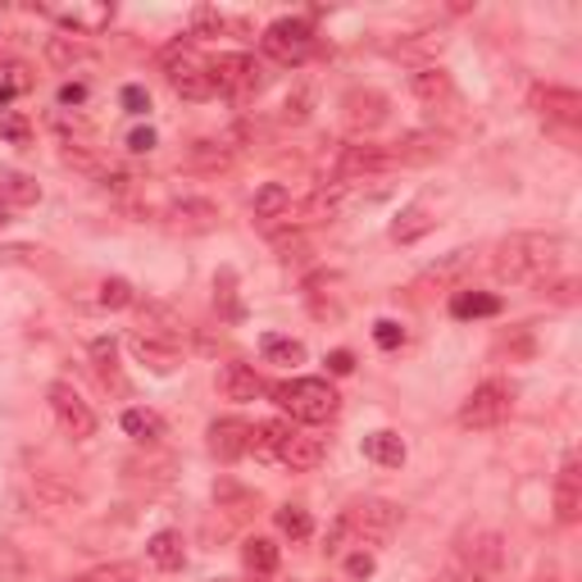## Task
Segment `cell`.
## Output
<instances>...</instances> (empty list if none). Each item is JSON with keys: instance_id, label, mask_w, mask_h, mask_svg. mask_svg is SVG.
<instances>
[{"instance_id": "36", "label": "cell", "mask_w": 582, "mask_h": 582, "mask_svg": "<svg viewBox=\"0 0 582 582\" xmlns=\"http://www.w3.org/2000/svg\"><path fill=\"white\" fill-rule=\"evenodd\" d=\"M214 305H219V315L228 319V323H237L241 315V300H237V273L232 269H219V278H214Z\"/></svg>"}, {"instance_id": "5", "label": "cell", "mask_w": 582, "mask_h": 582, "mask_svg": "<svg viewBox=\"0 0 582 582\" xmlns=\"http://www.w3.org/2000/svg\"><path fill=\"white\" fill-rule=\"evenodd\" d=\"M342 528H346V537H355L360 546H364V541H369V546H383V541L396 537V528H401V505L378 501V497L355 501V505L342 514Z\"/></svg>"}, {"instance_id": "39", "label": "cell", "mask_w": 582, "mask_h": 582, "mask_svg": "<svg viewBox=\"0 0 582 582\" xmlns=\"http://www.w3.org/2000/svg\"><path fill=\"white\" fill-rule=\"evenodd\" d=\"M27 91H33V78H27L23 65H0V110H10Z\"/></svg>"}, {"instance_id": "44", "label": "cell", "mask_w": 582, "mask_h": 582, "mask_svg": "<svg viewBox=\"0 0 582 582\" xmlns=\"http://www.w3.org/2000/svg\"><path fill=\"white\" fill-rule=\"evenodd\" d=\"M374 342H378L383 351H396V346L406 342V328L396 323V319H378V323H374Z\"/></svg>"}, {"instance_id": "50", "label": "cell", "mask_w": 582, "mask_h": 582, "mask_svg": "<svg viewBox=\"0 0 582 582\" xmlns=\"http://www.w3.org/2000/svg\"><path fill=\"white\" fill-rule=\"evenodd\" d=\"M128 150H137V156H141V150H156V133H150V128H137V133L128 137Z\"/></svg>"}, {"instance_id": "21", "label": "cell", "mask_w": 582, "mask_h": 582, "mask_svg": "<svg viewBox=\"0 0 582 582\" xmlns=\"http://www.w3.org/2000/svg\"><path fill=\"white\" fill-rule=\"evenodd\" d=\"M410 91H414V101H423V105H446V101H455V82L437 65H419L410 73Z\"/></svg>"}, {"instance_id": "11", "label": "cell", "mask_w": 582, "mask_h": 582, "mask_svg": "<svg viewBox=\"0 0 582 582\" xmlns=\"http://www.w3.org/2000/svg\"><path fill=\"white\" fill-rule=\"evenodd\" d=\"M46 401H50V414H55V423L65 427V437H73V442L96 437V414H91V406L82 401V396H78L69 383H50Z\"/></svg>"}, {"instance_id": "12", "label": "cell", "mask_w": 582, "mask_h": 582, "mask_svg": "<svg viewBox=\"0 0 582 582\" xmlns=\"http://www.w3.org/2000/svg\"><path fill=\"white\" fill-rule=\"evenodd\" d=\"M219 219H224L219 205L205 201V196H182V201H173L164 209L169 232H182V237H205V232L219 228Z\"/></svg>"}, {"instance_id": "19", "label": "cell", "mask_w": 582, "mask_h": 582, "mask_svg": "<svg viewBox=\"0 0 582 582\" xmlns=\"http://www.w3.org/2000/svg\"><path fill=\"white\" fill-rule=\"evenodd\" d=\"M469 264H473V251H450V255H442L437 264H427V269L419 273L414 292H423V287H437V292H446V287H459V278H465V273H469Z\"/></svg>"}, {"instance_id": "7", "label": "cell", "mask_w": 582, "mask_h": 582, "mask_svg": "<svg viewBox=\"0 0 582 582\" xmlns=\"http://www.w3.org/2000/svg\"><path fill=\"white\" fill-rule=\"evenodd\" d=\"M209 82H214V96L247 101L251 91H260V87H264V69L255 65V55L232 50V55H219V59L209 65Z\"/></svg>"}, {"instance_id": "28", "label": "cell", "mask_w": 582, "mask_h": 582, "mask_svg": "<svg viewBox=\"0 0 582 582\" xmlns=\"http://www.w3.org/2000/svg\"><path fill=\"white\" fill-rule=\"evenodd\" d=\"M406 442L396 437V433H369L364 437V459H374L378 469H401L406 465Z\"/></svg>"}, {"instance_id": "45", "label": "cell", "mask_w": 582, "mask_h": 582, "mask_svg": "<svg viewBox=\"0 0 582 582\" xmlns=\"http://www.w3.org/2000/svg\"><path fill=\"white\" fill-rule=\"evenodd\" d=\"M283 114L292 118V124H300V118H305V114H310V91H305V87H300V91H296V96H287Z\"/></svg>"}, {"instance_id": "17", "label": "cell", "mask_w": 582, "mask_h": 582, "mask_svg": "<svg viewBox=\"0 0 582 582\" xmlns=\"http://www.w3.org/2000/svg\"><path fill=\"white\" fill-rule=\"evenodd\" d=\"M342 110H346V128H355V133H374L378 124H387V96L383 91H351V96L342 101Z\"/></svg>"}, {"instance_id": "24", "label": "cell", "mask_w": 582, "mask_h": 582, "mask_svg": "<svg viewBox=\"0 0 582 582\" xmlns=\"http://www.w3.org/2000/svg\"><path fill=\"white\" fill-rule=\"evenodd\" d=\"M146 560L156 564L160 573H178L182 564H187V541H182V533L164 528V533H156L146 541Z\"/></svg>"}, {"instance_id": "43", "label": "cell", "mask_w": 582, "mask_h": 582, "mask_svg": "<svg viewBox=\"0 0 582 582\" xmlns=\"http://www.w3.org/2000/svg\"><path fill=\"white\" fill-rule=\"evenodd\" d=\"M78 582H137V564H124V560H114V564H101V569H91L87 578Z\"/></svg>"}, {"instance_id": "31", "label": "cell", "mask_w": 582, "mask_h": 582, "mask_svg": "<svg viewBox=\"0 0 582 582\" xmlns=\"http://www.w3.org/2000/svg\"><path fill=\"white\" fill-rule=\"evenodd\" d=\"M450 315L455 319H492V315H501V300L492 292H465L459 287L450 296Z\"/></svg>"}, {"instance_id": "6", "label": "cell", "mask_w": 582, "mask_h": 582, "mask_svg": "<svg viewBox=\"0 0 582 582\" xmlns=\"http://www.w3.org/2000/svg\"><path fill=\"white\" fill-rule=\"evenodd\" d=\"M514 410V391L492 378V383H482L469 391V401L459 406V427H473V433H487V427H501Z\"/></svg>"}, {"instance_id": "48", "label": "cell", "mask_w": 582, "mask_h": 582, "mask_svg": "<svg viewBox=\"0 0 582 582\" xmlns=\"http://www.w3.org/2000/svg\"><path fill=\"white\" fill-rule=\"evenodd\" d=\"M82 101H87V87L82 82H65V87H59V105H65V110L69 105H82Z\"/></svg>"}, {"instance_id": "3", "label": "cell", "mask_w": 582, "mask_h": 582, "mask_svg": "<svg viewBox=\"0 0 582 582\" xmlns=\"http://www.w3.org/2000/svg\"><path fill=\"white\" fill-rule=\"evenodd\" d=\"M160 69L169 73V87L178 91L182 101H209L214 96V82H209V65H201L196 42H169L160 50Z\"/></svg>"}, {"instance_id": "53", "label": "cell", "mask_w": 582, "mask_h": 582, "mask_svg": "<svg viewBox=\"0 0 582 582\" xmlns=\"http://www.w3.org/2000/svg\"><path fill=\"white\" fill-rule=\"evenodd\" d=\"M0 582H10V578H5V569H0Z\"/></svg>"}, {"instance_id": "2", "label": "cell", "mask_w": 582, "mask_h": 582, "mask_svg": "<svg viewBox=\"0 0 582 582\" xmlns=\"http://www.w3.org/2000/svg\"><path fill=\"white\" fill-rule=\"evenodd\" d=\"M273 396H278V406L300 423H328L342 410V396H336V387L328 378H292V383L273 387Z\"/></svg>"}, {"instance_id": "18", "label": "cell", "mask_w": 582, "mask_h": 582, "mask_svg": "<svg viewBox=\"0 0 582 582\" xmlns=\"http://www.w3.org/2000/svg\"><path fill=\"white\" fill-rule=\"evenodd\" d=\"M50 19L78 37H96L114 23V5H69V10H50Z\"/></svg>"}, {"instance_id": "40", "label": "cell", "mask_w": 582, "mask_h": 582, "mask_svg": "<svg viewBox=\"0 0 582 582\" xmlns=\"http://www.w3.org/2000/svg\"><path fill=\"white\" fill-rule=\"evenodd\" d=\"M96 305H101V310H128V305H137V292H133L128 278H101Z\"/></svg>"}, {"instance_id": "52", "label": "cell", "mask_w": 582, "mask_h": 582, "mask_svg": "<svg viewBox=\"0 0 582 582\" xmlns=\"http://www.w3.org/2000/svg\"><path fill=\"white\" fill-rule=\"evenodd\" d=\"M0 224H10V205L5 201H0Z\"/></svg>"}, {"instance_id": "38", "label": "cell", "mask_w": 582, "mask_h": 582, "mask_svg": "<svg viewBox=\"0 0 582 582\" xmlns=\"http://www.w3.org/2000/svg\"><path fill=\"white\" fill-rule=\"evenodd\" d=\"M273 518H278V533L292 537V541H305L315 533V518L305 505H283V510H273Z\"/></svg>"}, {"instance_id": "4", "label": "cell", "mask_w": 582, "mask_h": 582, "mask_svg": "<svg viewBox=\"0 0 582 582\" xmlns=\"http://www.w3.org/2000/svg\"><path fill=\"white\" fill-rule=\"evenodd\" d=\"M533 110L541 114V124L550 133H560L569 146L578 141V124H582V96L573 87H560V82H537L533 87Z\"/></svg>"}, {"instance_id": "35", "label": "cell", "mask_w": 582, "mask_h": 582, "mask_svg": "<svg viewBox=\"0 0 582 582\" xmlns=\"http://www.w3.org/2000/svg\"><path fill=\"white\" fill-rule=\"evenodd\" d=\"M260 351L269 364H305V346L296 336H278V332H264L260 336Z\"/></svg>"}, {"instance_id": "13", "label": "cell", "mask_w": 582, "mask_h": 582, "mask_svg": "<svg viewBox=\"0 0 582 582\" xmlns=\"http://www.w3.org/2000/svg\"><path fill=\"white\" fill-rule=\"evenodd\" d=\"M323 455H328L323 437H310V433H300V427H287V437H283V446H278L273 459L287 465L292 473H315L323 465Z\"/></svg>"}, {"instance_id": "46", "label": "cell", "mask_w": 582, "mask_h": 582, "mask_svg": "<svg viewBox=\"0 0 582 582\" xmlns=\"http://www.w3.org/2000/svg\"><path fill=\"white\" fill-rule=\"evenodd\" d=\"M346 573L351 578H369L374 573V556H369V550H355V556H346Z\"/></svg>"}, {"instance_id": "15", "label": "cell", "mask_w": 582, "mask_h": 582, "mask_svg": "<svg viewBox=\"0 0 582 582\" xmlns=\"http://www.w3.org/2000/svg\"><path fill=\"white\" fill-rule=\"evenodd\" d=\"M556 518L560 524H578L582 518V465H578V455H564V465L556 473Z\"/></svg>"}, {"instance_id": "37", "label": "cell", "mask_w": 582, "mask_h": 582, "mask_svg": "<svg viewBox=\"0 0 582 582\" xmlns=\"http://www.w3.org/2000/svg\"><path fill=\"white\" fill-rule=\"evenodd\" d=\"M214 501H219V510H232V514H251L255 510V492H247V487L232 482V478L214 482Z\"/></svg>"}, {"instance_id": "26", "label": "cell", "mask_w": 582, "mask_h": 582, "mask_svg": "<svg viewBox=\"0 0 582 582\" xmlns=\"http://www.w3.org/2000/svg\"><path fill=\"white\" fill-rule=\"evenodd\" d=\"M128 346H133V355H137L141 364H150L156 374H173V369H178V346H169V342H156V336H146V332H133Z\"/></svg>"}, {"instance_id": "20", "label": "cell", "mask_w": 582, "mask_h": 582, "mask_svg": "<svg viewBox=\"0 0 582 582\" xmlns=\"http://www.w3.org/2000/svg\"><path fill=\"white\" fill-rule=\"evenodd\" d=\"M437 228V209L427 205V201H414L406 205L401 214H396V224H391V241H401V247H414L419 237H427Z\"/></svg>"}, {"instance_id": "16", "label": "cell", "mask_w": 582, "mask_h": 582, "mask_svg": "<svg viewBox=\"0 0 582 582\" xmlns=\"http://www.w3.org/2000/svg\"><path fill=\"white\" fill-rule=\"evenodd\" d=\"M214 387H219V396L224 401H237V406H247V401H255V396L264 391V378L251 369V364H241V360H232V364H224L219 374H214Z\"/></svg>"}, {"instance_id": "47", "label": "cell", "mask_w": 582, "mask_h": 582, "mask_svg": "<svg viewBox=\"0 0 582 582\" xmlns=\"http://www.w3.org/2000/svg\"><path fill=\"white\" fill-rule=\"evenodd\" d=\"M124 110L128 114H146L150 110V96H146L141 87H124Z\"/></svg>"}, {"instance_id": "30", "label": "cell", "mask_w": 582, "mask_h": 582, "mask_svg": "<svg viewBox=\"0 0 582 582\" xmlns=\"http://www.w3.org/2000/svg\"><path fill=\"white\" fill-rule=\"evenodd\" d=\"M91 364H96V378H101L110 391H118V396L128 391L124 374H118V346L110 342V336H101V342H91Z\"/></svg>"}, {"instance_id": "33", "label": "cell", "mask_w": 582, "mask_h": 582, "mask_svg": "<svg viewBox=\"0 0 582 582\" xmlns=\"http://www.w3.org/2000/svg\"><path fill=\"white\" fill-rule=\"evenodd\" d=\"M255 219H287V214H292V192L283 187V182H264V187L255 192Z\"/></svg>"}, {"instance_id": "10", "label": "cell", "mask_w": 582, "mask_h": 582, "mask_svg": "<svg viewBox=\"0 0 582 582\" xmlns=\"http://www.w3.org/2000/svg\"><path fill=\"white\" fill-rule=\"evenodd\" d=\"M396 169V150L391 146H374V141H355V146H342V156L332 164V178L342 182H360V178H378V173H391Z\"/></svg>"}, {"instance_id": "34", "label": "cell", "mask_w": 582, "mask_h": 582, "mask_svg": "<svg viewBox=\"0 0 582 582\" xmlns=\"http://www.w3.org/2000/svg\"><path fill=\"white\" fill-rule=\"evenodd\" d=\"M124 433H128L133 442L156 446V442L164 437V419H160L156 410H128V414H124Z\"/></svg>"}, {"instance_id": "1", "label": "cell", "mask_w": 582, "mask_h": 582, "mask_svg": "<svg viewBox=\"0 0 582 582\" xmlns=\"http://www.w3.org/2000/svg\"><path fill=\"white\" fill-rule=\"evenodd\" d=\"M564 264V237L560 232H510L497 255H492V273L501 283H550Z\"/></svg>"}, {"instance_id": "51", "label": "cell", "mask_w": 582, "mask_h": 582, "mask_svg": "<svg viewBox=\"0 0 582 582\" xmlns=\"http://www.w3.org/2000/svg\"><path fill=\"white\" fill-rule=\"evenodd\" d=\"M0 128H5V137H14V141H23V137H27V124H23V118H5Z\"/></svg>"}, {"instance_id": "8", "label": "cell", "mask_w": 582, "mask_h": 582, "mask_svg": "<svg viewBox=\"0 0 582 582\" xmlns=\"http://www.w3.org/2000/svg\"><path fill=\"white\" fill-rule=\"evenodd\" d=\"M260 46H264L269 59H278V65H305L310 50H315V27L305 19H278V23L264 27Z\"/></svg>"}, {"instance_id": "32", "label": "cell", "mask_w": 582, "mask_h": 582, "mask_svg": "<svg viewBox=\"0 0 582 582\" xmlns=\"http://www.w3.org/2000/svg\"><path fill=\"white\" fill-rule=\"evenodd\" d=\"M446 50V33H437V27H427V33H410L406 42H396L391 55L401 59H437Z\"/></svg>"}, {"instance_id": "9", "label": "cell", "mask_w": 582, "mask_h": 582, "mask_svg": "<svg viewBox=\"0 0 582 582\" xmlns=\"http://www.w3.org/2000/svg\"><path fill=\"white\" fill-rule=\"evenodd\" d=\"M450 582H501V541L492 533H478L469 546H459Z\"/></svg>"}, {"instance_id": "22", "label": "cell", "mask_w": 582, "mask_h": 582, "mask_svg": "<svg viewBox=\"0 0 582 582\" xmlns=\"http://www.w3.org/2000/svg\"><path fill=\"white\" fill-rule=\"evenodd\" d=\"M137 332H146V336H156V342H169V346H178L182 342V319L169 310V305H160V300H146L141 305V328Z\"/></svg>"}, {"instance_id": "25", "label": "cell", "mask_w": 582, "mask_h": 582, "mask_svg": "<svg viewBox=\"0 0 582 582\" xmlns=\"http://www.w3.org/2000/svg\"><path fill=\"white\" fill-rule=\"evenodd\" d=\"M342 196H346L342 182H328V187H319L310 201L296 209V219H287V224H323V219H332V214L342 209Z\"/></svg>"}, {"instance_id": "41", "label": "cell", "mask_w": 582, "mask_h": 582, "mask_svg": "<svg viewBox=\"0 0 582 582\" xmlns=\"http://www.w3.org/2000/svg\"><path fill=\"white\" fill-rule=\"evenodd\" d=\"M232 27V19L224 10H214V5H196L192 10V37H224Z\"/></svg>"}, {"instance_id": "29", "label": "cell", "mask_w": 582, "mask_h": 582, "mask_svg": "<svg viewBox=\"0 0 582 582\" xmlns=\"http://www.w3.org/2000/svg\"><path fill=\"white\" fill-rule=\"evenodd\" d=\"M241 564H247L255 578L278 573V541L273 537H247L241 541Z\"/></svg>"}, {"instance_id": "14", "label": "cell", "mask_w": 582, "mask_h": 582, "mask_svg": "<svg viewBox=\"0 0 582 582\" xmlns=\"http://www.w3.org/2000/svg\"><path fill=\"white\" fill-rule=\"evenodd\" d=\"M251 437H255V427L241 423V419H214L209 423V450L219 455L224 465H232V459H241V455H251Z\"/></svg>"}, {"instance_id": "23", "label": "cell", "mask_w": 582, "mask_h": 582, "mask_svg": "<svg viewBox=\"0 0 582 582\" xmlns=\"http://www.w3.org/2000/svg\"><path fill=\"white\" fill-rule=\"evenodd\" d=\"M391 150H396V169H401V164H433V160L446 156V137H437V133H410L406 141H396Z\"/></svg>"}, {"instance_id": "27", "label": "cell", "mask_w": 582, "mask_h": 582, "mask_svg": "<svg viewBox=\"0 0 582 582\" xmlns=\"http://www.w3.org/2000/svg\"><path fill=\"white\" fill-rule=\"evenodd\" d=\"M0 201H5V205H37L42 201V182L0 164Z\"/></svg>"}, {"instance_id": "42", "label": "cell", "mask_w": 582, "mask_h": 582, "mask_svg": "<svg viewBox=\"0 0 582 582\" xmlns=\"http://www.w3.org/2000/svg\"><path fill=\"white\" fill-rule=\"evenodd\" d=\"M187 160H192L196 169H219V164L232 160V150H228L224 141H196V146L187 150Z\"/></svg>"}, {"instance_id": "49", "label": "cell", "mask_w": 582, "mask_h": 582, "mask_svg": "<svg viewBox=\"0 0 582 582\" xmlns=\"http://www.w3.org/2000/svg\"><path fill=\"white\" fill-rule=\"evenodd\" d=\"M328 369H332V374H351V369H355V355H351V351H332V355H328Z\"/></svg>"}]
</instances>
